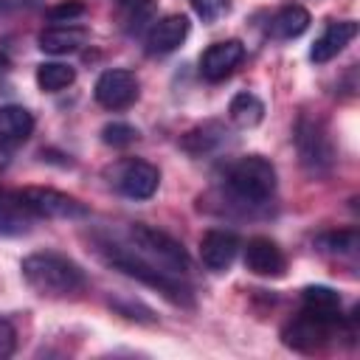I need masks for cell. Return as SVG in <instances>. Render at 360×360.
<instances>
[{
  "instance_id": "15",
  "label": "cell",
  "mask_w": 360,
  "mask_h": 360,
  "mask_svg": "<svg viewBox=\"0 0 360 360\" xmlns=\"http://www.w3.org/2000/svg\"><path fill=\"white\" fill-rule=\"evenodd\" d=\"M87 39V31L73 25V22H62V25H51L39 34V48L45 53H53V56H62V53H70L76 48H82Z\"/></svg>"
},
{
  "instance_id": "19",
  "label": "cell",
  "mask_w": 360,
  "mask_h": 360,
  "mask_svg": "<svg viewBox=\"0 0 360 360\" xmlns=\"http://www.w3.org/2000/svg\"><path fill=\"white\" fill-rule=\"evenodd\" d=\"M228 115H231V121H233L236 127L250 129V127L262 124V118H264V104H262V98L253 96V93H236V96L231 98V104H228Z\"/></svg>"
},
{
  "instance_id": "7",
  "label": "cell",
  "mask_w": 360,
  "mask_h": 360,
  "mask_svg": "<svg viewBox=\"0 0 360 360\" xmlns=\"http://www.w3.org/2000/svg\"><path fill=\"white\" fill-rule=\"evenodd\" d=\"M14 200L20 205H25L34 217H45V219H82V217H87V205H82L76 197L62 194L56 188H45V186H28V188L17 191Z\"/></svg>"
},
{
  "instance_id": "16",
  "label": "cell",
  "mask_w": 360,
  "mask_h": 360,
  "mask_svg": "<svg viewBox=\"0 0 360 360\" xmlns=\"http://www.w3.org/2000/svg\"><path fill=\"white\" fill-rule=\"evenodd\" d=\"M307 28H309V11L304 6H284L267 22V34L273 39H295Z\"/></svg>"
},
{
  "instance_id": "29",
  "label": "cell",
  "mask_w": 360,
  "mask_h": 360,
  "mask_svg": "<svg viewBox=\"0 0 360 360\" xmlns=\"http://www.w3.org/2000/svg\"><path fill=\"white\" fill-rule=\"evenodd\" d=\"M42 0H0V14H17V11H31Z\"/></svg>"
},
{
  "instance_id": "4",
  "label": "cell",
  "mask_w": 360,
  "mask_h": 360,
  "mask_svg": "<svg viewBox=\"0 0 360 360\" xmlns=\"http://www.w3.org/2000/svg\"><path fill=\"white\" fill-rule=\"evenodd\" d=\"M101 248H107L104 259H107L115 270H121L124 276H132V278H138L141 284L155 287L158 292H163V295H166L169 301H174V304H191L188 287H186L180 278L155 270L152 264H146V262H141L138 256H132L127 248H118V245H101Z\"/></svg>"
},
{
  "instance_id": "2",
  "label": "cell",
  "mask_w": 360,
  "mask_h": 360,
  "mask_svg": "<svg viewBox=\"0 0 360 360\" xmlns=\"http://www.w3.org/2000/svg\"><path fill=\"white\" fill-rule=\"evenodd\" d=\"M127 250L132 256H138L141 262L152 264L155 270L174 276V278H183L191 270V259H188L186 248L174 236H169L152 225H143V222H135L127 228Z\"/></svg>"
},
{
  "instance_id": "28",
  "label": "cell",
  "mask_w": 360,
  "mask_h": 360,
  "mask_svg": "<svg viewBox=\"0 0 360 360\" xmlns=\"http://www.w3.org/2000/svg\"><path fill=\"white\" fill-rule=\"evenodd\" d=\"M14 349H17V332H14L11 321L0 318V360L11 357V354H14Z\"/></svg>"
},
{
  "instance_id": "27",
  "label": "cell",
  "mask_w": 360,
  "mask_h": 360,
  "mask_svg": "<svg viewBox=\"0 0 360 360\" xmlns=\"http://www.w3.org/2000/svg\"><path fill=\"white\" fill-rule=\"evenodd\" d=\"M191 8L202 22H214L228 11V0H191Z\"/></svg>"
},
{
  "instance_id": "1",
  "label": "cell",
  "mask_w": 360,
  "mask_h": 360,
  "mask_svg": "<svg viewBox=\"0 0 360 360\" xmlns=\"http://www.w3.org/2000/svg\"><path fill=\"white\" fill-rule=\"evenodd\" d=\"M22 270V278L25 284L39 292V295H48V298H62V295H73L84 287V270L62 256V253H53V250H37L31 256L22 259L20 264Z\"/></svg>"
},
{
  "instance_id": "24",
  "label": "cell",
  "mask_w": 360,
  "mask_h": 360,
  "mask_svg": "<svg viewBox=\"0 0 360 360\" xmlns=\"http://www.w3.org/2000/svg\"><path fill=\"white\" fill-rule=\"evenodd\" d=\"M149 17H152V0H121L124 31H141V25Z\"/></svg>"
},
{
  "instance_id": "3",
  "label": "cell",
  "mask_w": 360,
  "mask_h": 360,
  "mask_svg": "<svg viewBox=\"0 0 360 360\" xmlns=\"http://www.w3.org/2000/svg\"><path fill=\"white\" fill-rule=\"evenodd\" d=\"M228 191L245 205H264L276 194V169L262 155H245L225 174Z\"/></svg>"
},
{
  "instance_id": "21",
  "label": "cell",
  "mask_w": 360,
  "mask_h": 360,
  "mask_svg": "<svg viewBox=\"0 0 360 360\" xmlns=\"http://www.w3.org/2000/svg\"><path fill=\"white\" fill-rule=\"evenodd\" d=\"M76 82V70L62 62H42L37 68V84L45 93H59Z\"/></svg>"
},
{
  "instance_id": "9",
  "label": "cell",
  "mask_w": 360,
  "mask_h": 360,
  "mask_svg": "<svg viewBox=\"0 0 360 360\" xmlns=\"http://www.w3.org/2000/svg\"><path fill=\"white\" fill-rule=\"evenodd\" d=\"M138 98V76L124 68L104 70L96 82V101L107 110H124Z\"/></svg>"
},
{
  "instance_id": "26",
  "label": "cell",
  "mask_w": 360,
  "mask_h": 360,
  "mask_svg": "<svg viewBox=\"0 0 360 360\" xmlns=\"http://www.w3.org/2000/svg\"><path fill=\"white\" fill-rule=\"evenodd\" d=\"M82 14H84V3H82V0H62V3H56V6L48 8V20L56 22V25L73 22V20L82 17Z\"/></svg>"
},
{
  "instance_id": "18",
  "label": "cell",
  "mask_w": 360,
  "mask_h": 360,
  "mask_svg": "<svg viewBox=\"0 0 360 360\" xmlns=\"http://www.w3.org/2000/svg\"><path fill=\"white\" fill-rule=\"evenodd\" d=\"M225 141V127L217 124V121H208L202 127H194L183 135L180 146L188 152V155H208L211 149H217L219 143Z\"/></svg>"
},
{
  "instance_id": "22",
  "label": "cell",
  "mask_w": 360,
  "mask_h": 360,
  "mask_svg": "<svg viewBox=\"0 0 360 360\" xmlns=\"http://www.w3.org/2000/svg\"><path fill=\"white\" fill-rule=\"evenodd\" d=\"M301 304H304V309H312V312H326V315L340 312V295L332 287H323V284L304 287L301 290Z\"/></svg>"
},
{
  "instance_id": "12",
  "label": "cell",
  "mask_w": 360,
  "mask_h": 360,
  "mask_svg": "<svg viewBox=\"0 0 360 360\" xmlns=\"http://www.w3.org/2000/svg\"><path fill=\"white\" fill-rule=\"evenodd\" d=\"M239 253V236L233 231H219V228H211L202 233L200 239V259L208 270H228L231 262L236 259Z\"/></svg>"
},
{
  "instance_id": "14",
  "label": "cell",
  "mask_w": 360,
  "mask_h": 360,
  "mask_svg": "<svg viewBox=\"0 0 360 360\" xmlns=\"http://www.w3.org/2000/svg\"><path fill=\"white\" fill-rule=\"evenodd\" d=\"M354 37H357V22H352V20L329 22V25L323 28V34L315 39V45H312V51H309V59H312L315 65H323V62L335 59Z\"/></svg>"
},
{
  "instance_id": "13",
  "label": "cell",
  "mask_w": 360,
  "mask_h": 360,
  "mask_svg": "<svg viewBox=\"0 0 360 360\" xmlns=\"http://www.w3.org/2000/svg\"><path fill=\"white\" fill-rule=\"evenodd\" d=\"M188 37V17L183 14H169L163 20H158L149 34H146V51L152 56H163V53H172L177 51Z\"/></svg>"
},
{
  "instance_id": "5",
  "label": "cell",
  "mask_w": 360,
  "mask_h": 360,
  "mask_svg": "<svg viewBox=\"0 0 360 360\" xmlns=\"http://www.w3.org/2000/svg\"><path fill=\"white\" fill-rule=\"evenodd\" d=\"M340 312L326 315V312H312V309H301L281 332L284 343L290 349L298 352H318L326 343H332L340 332Z\"/></svg>"
},
{
  "instance_id": "20",
  "label": "cell",
  "mask_w": 360,
  "mask_h": 360,
  "mask_svg": "<svg viewBox=\"0 0 360 360\" xmlns=\"http://www.w3.org/2000/svg\"><path fill=\"white\" fill-rule=\"evenodd\" d=\"M34 214L20 205L17 200L8 202V200H0V236H22L31 231V219Z\"/></svg>"
},
{
  "instance_id": "17",
  "label": "cell",
  "mask_w": 360,
  "mask_h": 360,
  "mask_svg": "<svg viewBox=\"0 0 360 360\" xmlns=\"http://www.w3.org/2000/svg\"><path fill=\"white\" fill-rule=\"evenodd\" d=\"M34 132V115L20 107V104H6L0 107V141L17 143L25 141Z\"/></svg>"
},
{
  "instance_id": "10",
  "label": "cell",
  "mask_w": 360,
  "mask_h": 360,
  "mask_svg": "<svg viewBox=\"0 0 360 360\" xmlns=\"http://www.w3.org/2000/svg\"><path fill=\"white\" fill-rule=\"evenodd\" d=\"M245 267L253 276L278 278L287 270V256H284V250L270 236H253L245 245Z\"/></svg>"
},
{
  "instance_id": "30",
  "label": "cell",
  "mask_w": 360,
  "mask_h": 360,
  "mask_svg": "<svg viewBox=\"0 0 360 360\" xmlns=\"http://www.w3.org/2000/svg\"><path fill=\"white\" fill-rule=\"evenodd\" d=\"M11 163V152H8V146H6V141H0V172L6 169Z\"/></svg>"
},
{
  "instance_id": "6",
  "label": "cell",
  "mask_w": 360,
  "mask_h": 360,
  "mask_svg": "<svg viewBox=\"0 0 360 360\" xmlns=\"http://www.w3.org/2000/svg\"><path fill=\"white\" fill-rule=\"evenodd\" d=\"M295 149H298V160L309 174H326L335 163V146L332 138L326 132V124L321 118L312 115H301L295 124Z\"/></svg>"
},
{
  "instance_id": "23",
  "label": "cell",
  "mask_w": 360,
  "mask_h": 360,
  "mask_svg": "<svg viewBox=\"0 0 360 360\" xmlns=\"http://www.w3.org/2000/svg\"><path fill=\"white\" fill-rule=\"evenodd\" d=\"M315 248L323 250V253L346 256V253H354L357 250V233L354 231H329V233H321L315 239Z\"/></svg>"
},
{
  "instance_id": "11",
  "label": "cell",
  "mask_w": 360,
  "mask_h": 360,
  "mask_svg": "<svg viewBox=\"0 0 360 360\" xmlns=\"http://www.w3.org/2000/svg\"><path fill=\"white\" fill-rule=\"evenodd\" d=\"M245 59V45L239 39H222L205 48V53L200 56V73L208 82H222L233 73V68Z\"/></svg>"
},
{
  "instance_id": "8",
  "label": "cell",
  "mask_w": 360,
  "mask_h": 360,
  "mask_svg": "<svg viewBox=\"0 0 360 360\" xmlns=\"http://www.w3.org/2000/svg\"><path fill=\"white\" fill-rule=\"evenodd\" d=\"M158 183H160L158 166L138 158H127L112 169V186L129 200H149L158 191Z\"/></svg>"
},
{
  "instance_id": "25",
  "label": "cell",
  "mask_w": 360,
  "mask_h": 360,
  "mask_svg": "<svg viewBox=\"0 0 360 360\" xmlns=\"http://www.w3.org/2000/svg\"><path fill=\"white\" fill-rule=\"evenodd\" d=\"M135 138H138V129L124 124V121H112V124H107L101 129V141L107 146H129Z\"/></svg>"
},
{
  "instance_id": "31",
  "label": "cell",
  "mask_w": 360,
  "mask_h": 360,
  "mask_svg": "<svg viewBox=\"0 0 360 360\" xmlns=\"http://www.w3.org/2000/svg\"><path fill=\"white\" fill-rule=\"evenodd\" d=\"M8 68H11V62H8V56L6 53H0V79L8 73Z\"/></svg>"
}]
</instances>
